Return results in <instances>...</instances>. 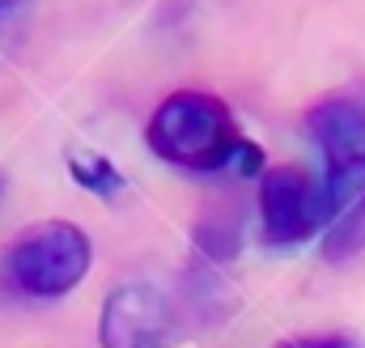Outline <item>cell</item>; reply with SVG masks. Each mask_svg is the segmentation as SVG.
Segmentation results:
<instances>
[{
	"label": "cell",
	"instance_id": "obj_5",
	"mask_svg": "<svg viewBox=\"0 0 365 348\" xmlns=\"http://www.w3.org/2000/svg\"><path fill=\"white\" fill-rule=\"evenodd\" d=\"M106 348H166V297L153 285H123L102 306Z\"/></svg>",
	"mask_w": 365,
	"mask_h": 348
},
{
	"label": "cell",
	"instance_id": "obj_7",
	"mask_svg": "<svg viewBox=\"0 0 365 348\" xmlns=\"http://www.w3.org/2000/svg\"><path fill=\"white\" fill-rule=\"evenodd\" d=\"M68 174H73L86 191L102 195V200H110V195L123 191V174L115 170V162L102 158V153H90V149H73V153H68Z\"/></svg>",
	"mask_w": 365,
	"mask_h": 348
},
{
	"label": "cell",
	"instance_id": "obj_4",
	"mask_svg": "<svg viewBox=\"0 0 365 348\" xmlns=\"http://www.w3.org/2000/svg\"><path fill=\"white\" fill-rule=\"evenodd\" d=\"M259 217H264V242L297 247L327 230L331 204L323 191V178L302 166H272L259 187Z\"/></svg>",
	"mask_w": 365,
	"mask_h": 348
},
{
	"label": "cell",
	"instance_id": "obj_2",
	"mask_svg": "<svg viewBox=\"0 0 365 348\" xmlns=\"http://www.w3.org/2000/svg\"><path fill=\"white\" fill-rule=\"evenodd\" d=\"M93 247L73 221H38L9 247V280L30 297H64L90 272Z\"/></svg>",
	"mask_w": 365,
	"mask_h": 348
},
{
	"label": "cell",
	"instance_id": "obj_3",
	"mask_svg": "<svg viewBox=\"0 0 365 348\" xmlns=\"http://www.w3.org/2000/svg\"><path fill=\"white\" fill-rule=\"evenodd\" d=\"M306 132L323 153V191L331 217L365 187V102L336 93L306 115Z\"/></svg>",
	"mask_w": 365,
	"mask_h": 348
},
{
	"label": "cell",
	"instance_id": "obj_8",
	"mask_svg": "<svg viewBox=\"0 0 365 348\" xmlns=\"http://www.w3.org/2000/svg\"><path fill=\"white\" fill-rule=\"evenodd\" d=\"M280 348H365V340L349 332H319V336H293Z\"/></svg>",
	"mask_w": 365,
	"mask_h": 348
},
{
	"label": "cell",
	"instance_id": "obj_1",
	"mask_svg": "<svg viewBox=\"0 0 365 348\" xmlns=\"http://www.w3.org/2000/svg\"><path fill=\"white\" fill-rule=\"evenodd\" d=\"M145 140L162 162L204 174L234 166L238 153L247 149L234 111L217 93H204V89L170 93L153 111V119L145 128Z\"/></svg>",
	"mask_w": 365,
	"mask_h": 348
},
{
	"label": "cell",
	"instance_id": "obj_9",
	"mask_svg": "<svg viewBox=\"0 0 365 348\" xmlns=\"http://www.w3.org/2000/svg\"><path fill=\"white\" fill-rule=\"evenodd\" d=\"M13 4H17V0H0V17H4V13H9Z\"/></svg>",
	"mask_w": 365,
	"mask_h": 348
},
{
	"label": "cell",
	"instance_id": "obj_6",
	"mask_svg": "<svg viewBox=\"0 0 365 348\" xmlns=\"http://www.w3.org/2000/svg\"><path fill=\"white\" fill-rule=\"evenodd\" d=\"M365 247V187L327 221V238H323V255L331 263L349 260Z\"/></svg>",
	"mask_w": 365,
	"mask_h": 348
}]
</instances>
